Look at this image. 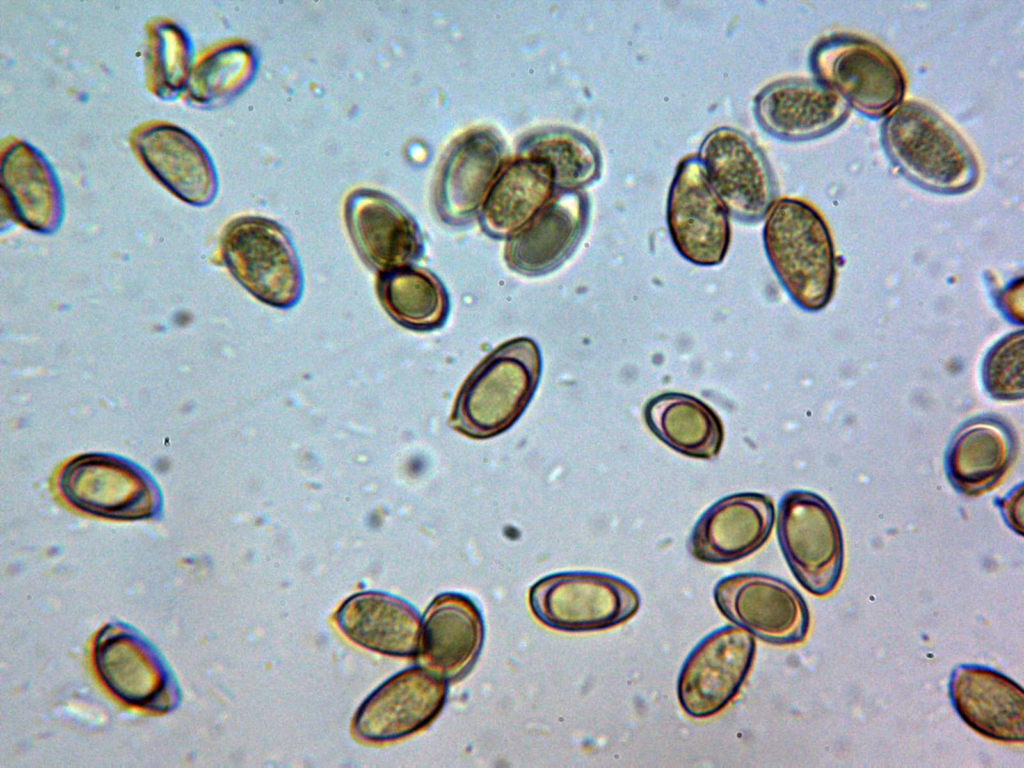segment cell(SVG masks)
<instances>
[{
    "label": "cell",
    "instance_id": "obj_20",
    "mask_svg": "<svg viewBox=\"0 0 1024 768\" xmlns=\"http://www.w3.org/2000/svg\"><path fill=\"white\" fill-rule=\"evenodd\" d=\"M589 204L579 190L553 196L524 226L507 238L510 269L540 275L557 268L574 251L588 220Z\"/></svg>",
    "mask_w": 1024,
    "mask_h": 768
},
{
    "label": "cell",
    "instance_id": "obj_18",
    "mask_svg": "<svg viewBox=\"0 0 1024 768\" xmlns=\"http://www.w3.org/2000/svg\"><path fill=\"white\" fill-rule=\"evenodd\" d=\"M503 161V144L488 128L469 130L448 150L435 189L440 217L462 224L480 211Z\"/></svg>",
    "mask_w": 1024,
    "mask_h": 768
},
{
    "label": "cell",
    "instance_id": "obj_8",
    "mask_svg": "<svg viewBox=\"0 0 1024 768\" xmlns=\"http://www.w3.org/2000/svg\"><path fill=\"white\" fill-rule=\"evenodd\" d=\"M698 157L730 216L744 224L766 217L778 183L764 151L749 135L733 127L715 128L703 139Z\"/></svg>",
    "mask_w": 1024,
    "mask_h": 768
},
{
    "label": "cell",
    "instance_id": "obj_1",
    "mask_svg": "<svg viewBox=\"0 0 1024 768\" xmlns=\"http://www.w3.org/2000/svg\"><path fill=\"white\" fill-rule=\"evenodd\" d=\"M881 141L897 170L915 185L960 194L978 183L977 157L963 136L929 105L907 100L883 121Z\"/></svg>",
    "mask_w": 1024,
    "mask_h": 768
},
{
    "label": "cell",
    "instance_id": "obj_6",
    "mask_svg": "<svg viewBox=\"0 0 1024 768\" xmlns=\"http://www.w3.org/2000/svg\"><path fill=\"white\" fill-rule=\"evenodd\" d=\"M776 533L798 583L815 596L831 594L842 576L844 542L828 502L807 490L787 492L779 501Z\"/></svg>",
    "mask_w": 1024,
    "mask_h": 768
},
{
    "label": "cell",
    "instance_id": "obj_32",
    "mask_svg": "<svg viewBox=\"0 0 1024 768\" xmlns=\"http://www.w3.org/2000/svg\"><path fill=\"white\" fill-rule=\"evenodd\" d=\"M982 382L996 400H1021L1024 395V335L1012 332L999 340L986 354L982 364Z\"/></svg>",
    "mask_w": 1024,
    "mask_h": 768
},
{
    "label": "cell",
    "instance_id": "obj_30",
    "mask_svg": "<svg viewBox=\"0 0 1024 768\" xmlns=\"http://www.w3.org/2000/svg\"><path fill=\"white\" fill-rule=\"evenodd\" d=\"M257 69L254 50L241 42L220 45L192 67L186 87L188 97L199 105L228 100L253 79Z\"/></svg>",
    "mask_w": 1024,
    "mask_h": 768
},
{
    "label": "cell",
    "instance_id": "obj_21",
    "mask_svg": "<svg viewBox=\"0 0 1024 768\" xmlns=\"http://www.w3.org/2000/svg\"><path fill=\"white\" fill-rule=\"evenodd\" d=\"M132 145L145 167L181 200L203 206L217 193L213 164L201 144L183 129L152 123L136 130Z\"/></svg>",
    "mask_w": 1024,
    "mask_h": 768
},
{
    "label": "cell",
    "instance_id": "obj_2",
    "mask_svg": "<svg viewBox=\"0 0 1024 768\" xmlns=\"http://www.w3.org/2000/svg\"><path fill=\"white\" fill-rule=\"evenodd\" d=\"M769 263L790 298L802 309L819 311L832 299L836 255L830 230L810 203L776 199L763 227Z\"/></svg>",
    "mask_w": 1024,
    "mask_h": 768
},
{
    "label": "cell",
    "instance_id": "obj_10",
    "mask_svg": "<svg viewBox=\"0 0 1024 768\" xmlns=\"http://www.w3.org/2000/svg\"><path fill=\"white\" fill-rule=\"evenodd\" d=\"M666 222L674 247L688 262L716 266L725 259L731 242L730 214L698 155H688L677 165Z\"/></svg>",
    "mask_w": 1024,
    "mask_h": 768
},
{
    "label": "cell",
    "instance_id": "obj_33",
    "mask_svg": "<svg viewBox=\"0 0 1024 768\" xmlns=\"http://www.w3.org/2000/svg\"><path fill=\"white\" fill-rule=\"evenodd\" d=\"M995 505L1001 510L1004 521L1013 531L1019 535L1023 534L1022 525V503L1023 485L1020 483L1014 487L1006 496L998 498Z\"/></svg>",
    "mask_w": 1024,
    "mask_h": 768
},
{
    "label": "cell",
    "instance_id": "obj_29",
    "mask_svg": "<svg viewBox=\"0 0 1024 768\" xmlns=\"http://www.w3.org/2000/svg\"><path fill=\"white\" fill-rule=\"evenodd\" d=\"M521 155L545 161L552 169L555 187L578 190L594 182L601 172V156L587 137L570 130H551L529 137Z\"/></svg>",
    "mask_w": 1024,
    "mask_h": 768
},
{
    "label": "cell",
    "instance_id": "obj_19",
    "mask_svg": "<svg viewBox=\"0 0 1024 768\" xmlns=\"http://www.w3.org/2000/svg\"><path fill=\"white\" fill-rule=\"evenodd\" d=\"M61 488L75 506L108 518H145L157 505L154 488L142 473L104 456L71 462L63 471Z\"/></svg>",
    "mask_w": 1024,
    "mask_h": 768
},
{
    "label": "cell",
    "instance_id": "obj_23",
    "mask_svg": "<svg viewBox=\"0 0 1024 768\" xmlns=\"http://www.w3.org/2000/svg\"><path fill=\"white\" fill-rule=\"evenodd\" d=\"M484 635L482 614L474 601L460 593H442L424 614L418 656L425 667L456 682L475 664Z\"/></svg>",
    "mask_w": 1024,
    "mask_h": 768
},
{
    "label": "cell",
    "instance_id": "obj_11",
    "mask_svg": "<svg viewBox=\"0 0 1024 768\" xmlns=\"http://www.w3.org/2000/svg\"><path fill=\"white\" fill-rule=\"evenodd\" d=\"M755 637L735 625L701 639L686 657L677 679V698L689 717L705 719L738 695L753 666Z\"/></svg>",
    "mask_w": 1024,
    "mask_h": 768
},
{
    "label": "cell",
    "instance_id": "obj_27",
    "mask_svg": "<svg viewBox=\"0 0 1024 768\" xmlns=\"http://www.w3.org/2000/svg\"><path fill=\"white\" fill-rule=\"evenodd\" d=\"M650 431L672 450L691 458L711 460L724 441L718 414L701 399L679 392H664L644 406Z\"/></svg>",
    "mask_w": 1024,
    "mask_h": 768
},
{
    "label": "cell",
    "instance_id": "obj_17",
    "mask_svg": "<svg viewBox=\"0 0 1024 768\" xmlns=\"http://www.w3.org/2000/svg\"><path fill=\"white\" fill-rule=\"evenodd\" d=\"M948 692L972 730L999 742H1023L1024 691L1014 680L987 666L961 664L952 670Z\"/></svg>",
    "mask_w": 1024,
    "mask_h": 768
},
{
    "label": "cell",
    "instance_id": "obj_28",
    "mask_svg": "<svg viewBox=\"0 0 1024 768\" xmlns=\"http://www.w3.org/2000/svg\"><path fill=\"white\" fill-rule=\"evenodd\" d=\"M376 294L387 314L414 331H430L445 323L449 301L439 278L429 270L409 265L378 274Z\"/></svg>",
    "mask_w": 1024,
    "mask_h": 768
},
{
    "label": "cell",
    "instance_id": "obj_24",
    "mask_svg": "<svg viewBox=\"0 0 1024 768\" xmlns=\"http://www.w3.org/2000/svg\"><path fill=\"white\" fill-rule=\"evenodd\" d=\"M342 633L363 648L397 657L418 656L422 620L406 601L382 592L357 593L339 607Z\"/></svg>",
    "mask_w": 1024,
    "mask_h": 768
},
{
    "label": "cell",
    "instance_id": "obj_22",
    "mask_svg": "<svg viewBox=\"0 0 1024 768\" xmlns=\"http://www.w3.org/2000/svg\"><path fill=\"white\" fill-rule=\"evenodd\" d=\"M1012 426L995 415L977 416L953 434L944 458L952 487L969 497L993 489L1008 473L1017 455Z\"/></svg>",
    "mask_w": 1024,
    "mask_h": 768
},
{
    "label": "cell",
    "instance_id": "obj_14",
    "mask_svg": "<svg viewBox=\"0 0 1024 768\" xmlns=\"http://www.w3.org/2000/svg\"><path fill=\"white\" fill-rule=\"evenodd\" d=\"M760 127L774 138L800 142L829 134L847 119L850 107L816 79L789 77L766 85L755 96Z\"/></svg>",
    "mask_w": 1024,
    "mask_h": 768
},
{
    "label": "cell",
    "instance_id": "obj_16",
    "mask_svg": "<svg viewBox=\"0 0 1024 768\" xmlns=\"http://www.w3.org/2000/svg\"><path fill=\"white\" fill-rule=\"evenodd\" d=\"M97 670L107 687L126 703L168 710L178 697L158 654L124 626L108 625L95 646Z\"/></svg>",
    "mask_w": 1024,
    "mask_h": 768
},
{
    "label": "cell",
    "instance_id": "obj_15",
    "mask_svg": "<svg viewBox=\"0 0 1024 768\" xmlns=\"http://www.w3.org/2000/svg\"><path fill=\"white\" fill-rule=\"evenodd\" d=\"M775 523L773 500L761 493L728 495L711 505L695 523L688 551L698 561L726 564L759 550Z\"/></svg>",
    "mask_w": 1024,
    "mask_h": 768
},
{
    "label": "cell",
    "instance_id": "obj_25",
    "mask_svg": "<svg viewBox=\"0 0 1024 768\" xmlns=\"http://www.w3.org/2000/svg\"><path fill=\"white\" fill-rule=\"evenodd\" d=\"M551 167L538 158L521 155L502 166L480 209L483 229L508 238L524 226L553 197Z\"/></svg>",
    "mask_w": 1024,
    "mask_h": 768
},
{
    "label": "cell",
    "instance_id": "obj_13",
    "mask_svg": "<svg viewBox=\"0 0 1024 768\" xmlns=\"http://www.w3.org/2000/svg\"><path fill=\"white\" fill-rule=\"evenodd\" d=\"M344 219L358 255L378 273L413 265L423 255V236L417 222L381 191H352L345 200Z\"/></svg>",
    "mask_w": 1024,
    "mask_h": 768
},
{
    "label": "cell",
    "instance_id": "obj_26",
    "mask_svg": "<svg viewBox=\"0 0 1024 768\" xmlns=\"http://www.w3.org/2000/svg\"><path fill=\"white\" fill-rule=\"evenodd\" d=\"M2 188L16 217L27 227L50 232L60 222L62 202L55 175L30 145L16 141L1 160Z\"/></svg>",
    "mask_w": 1024,
    "mask_h": 768
},
{
    "label": "cell",
    "instance_id": "obj_3",
    "mask_svg": "<svg viewBox=\"0 0 1024 768\" xmlns=\"http://www.w3.org/2000/svg\"><path fill=\"white\" fill-rule=\"evenodd\" d=\"M540 372L541 356L532 339L521 337L501 344L463 383L449 426L474 439L504 432L525 410Z\"/></svg>",
    "mask_w": 1024,
    "mask_h": 768
},
{
    "label": "cell",
    "instance_id": "obj_9",
    "mask_svg": "<svg viewBox=\"0 0 1024 768\" xmlns=\"http://www.w3.org/2000/svg\"><path fill=\"white\" fill-rule=\"evenodd\" d=\"M713 598L727 620L764 642L795 645L807 637V603L783 579L756 572L729 575L716 583Z\"/></svg>",
    "mask_w": 1024,
    "mask_h": 768
},
{
    "label": "cell",
    "instance_id": "obj_31",
    "mask_svg": "<svg viewBox=\"0 0 1024 768\" xmlns=\"http://www.w3.org/2000/svg\"><path fill=\"white\" fill-rule=\"evenodd\" d=\"M147 73L152 91L171 98L185 90L192 71L188 39L183 31L166 20L150 26Z\"/></svg>",
    "mask_w": 1024,
    "mask_h": 768
},
{
    "label": "cell",
    "instance_id": "obj_12",
    "mask_svg": "<svg viewBox=\"0 0 1024 768\" xmlns=\"http://www.w3.org/2000/svg\"><path fill=\"white\" fill-rule=\"evenodd\" d=\"M447 681L425 666L407 668L380 685L353 721L355 735L382 743L410 736L435 720L447 698Z\"/></svg>",
    "mask_w": 1024,
    "mask_h": 768
},
{
    "label": "cell",
    "instance_id": "obj_4",
    "mask_svg": "<svg viewBox=\"0 0 1024 768\" xmlns=\"http://www.w3.org/2000/svg\"><path fill=\"white\" fill-rule=\"evenodd\" d=\"M814 79L862 115L886 117L903 101L906 80L897 60L879 44L837 32L819 39L809 55Z\"/></svg>",
    "mask_w": 1024,
    "mask_h": 768
},
{
    "label": "cell",
    "instance_id": "obj_7",
    "mask_svg": "<svg viewBox=\"0 0 1024 768\" xmlns=\"http://www.w3.org/2000/svg\"><path fill=\"white\" fill-rule=\"evenodd\" d=\"M528 597L535 618L564 632L613 628L631 619L641 603L627 581L597 572L548 575L532 585Z\"/></svg>",
    "mask_w": 1024,
    "mask_h": 768
},
{
    "label": "cell",
    "instance_id": "obj_5",
    "mask_svg": "<svg viewBox=\"0 0 1024 768\" xmlns=\"http://www.w3.org/2000/svg\"><path fill=\"white\" fill-rule=\"evenodd\" d=\"M220 246L225 266L255 299L279 309L298 303L303 271L291 238L279 223L262 216L238 217L225 227Z\"/></svg>",
    "mask_w": 1024,
    "mask_h": 768
}]
</instances>
